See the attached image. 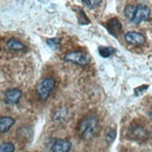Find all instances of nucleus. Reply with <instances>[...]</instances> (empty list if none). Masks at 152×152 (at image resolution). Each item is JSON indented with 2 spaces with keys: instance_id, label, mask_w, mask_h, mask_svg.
<instances>
[{
  "instance_id": "obj_18",
  "label": "nucleus",
  "mask_w": 152,
  "mask_h": 152,
  "mask_svg": "<svg viewBox=\"0 0 152 152\" xmlns=\"http://www.w3.org/2000/svg\"><path fill=\"white\" fill-rule=\"evenodd\" d=\"M114 138H115V131H110V132L108 133V135H107V141H108V142H112Z\"/></svg>"
},
{
  "instance_id": "obj_14",
  "label": "nucleus",
  "mask_w": 152,
  "mask_h": 152,
  "mask_svg": "<svg viewBox=\"0 0 152 152\" xmlns=\"http://www.w3.org/2000/svg\"><path fill=\"white\" fill-rule=\"evenodd\" d=\"M0 152H14V145L10 141L2 142L0 145Z\"/></svg>"
},
{
  "instance_id": "obj_20",
  "label": "nucleus",
  "mask_w": 152,
  "mask_h": 152,
  "mask_svg": "<svg viewBox=\"0 0 152 152\" xmlns=\"http://www.w3.org/2000/svg\"><path fill=\"white\" fill-rule=\"evenodd\" d=\"M148 116H150V118L152 119V108H151V109L148 110Z\"/></svg>"
},
{
  "instance_id": "obj_6",
  "label": "nucleus",
  "mask_w": 152,
  "mask_h": 152,
  "mask_svg": "<svg viewBox=\"0 0 152 152\" xmlns=\"http://www.w3.org/2000/svg\"><path fill=\"white\" fill-rule=\"evenodd\" d=\"M21 95H23L21 90L17 89V88H12V89H8V90L5 91V94H4V100H5V102L8 103V104H15V103H18L19 100L21 99Z\"/></svg>"
},
{
  "instance_id": "obj_11",
  "label": "nucleus",
  "mask_w": 152,
  "mask_h": 152,
  "mask_svg": "<svg viewBox=\"0 0 152 152\" xmlns=\"http://www.w3.org/2000/svg\"><path fill=\"white\" fill-rule=\"evenodd\" d=\"M7 48L10 50H13V51H23V50H25V45L21 42H19L18 39H15V38H12V39H10L7 42Z\"/></svg>"
},
{
  "instance_id": "obj_8",
  "label": "nucleus",
  "mask_w": 152,
  "mask_h": 152,
  "mask_svg": "<svg viewBox=\"0 0 152 152\" xmlns=\"http://www.w3.org/2000/svg\"><path fill=\"white\" fill-rule=\"evenodd\" d=\"M70 148H71V142L68 139H57L51 146L52 152H69Z\"/></svg>"
},
{
  "instance_id": "obj_9",
  "label": "nucleus",
  "mask_w": 152,
  "mask_h": 152,
  "mask_svg": "<svg viewBox=\"0 0 152 152\" xmlns=\"http://www.w3.org/2000/svg\"><path fill=\"white\" fill-rule=\"evenodd\" d=\"M14 125V119L11 116H1L0 118V133H6Z\"/></svg>"
},
{
  "instance_id": "obj_17",
  "label": "nucleus",
  "mask_w": 152,
  "mask_h": 152,
  "mask_svg": "<svg viewBox=\"0 0 152 152\" xmlns=\"http://www.w3.org/2000/svg\"><path fill=\"white\" fill-rule=\"evenodd\" d=\"M83 4L90 8H95L96 6L101 5V1H83Z\"/></svg>"
},
{
  "instance_id": "obj_16",
  "label": "nucleus",
  "mask_w": 152,
  "mask_h": 152,
  "mask_svg": "<svg viewBox=\"0 0 152 152\" xmlns=\"http://www.w3.org/2000/svg\"><path fill=\"white\" fill-rule=\"evenodd\" d=\"M75 11H76V12H78V13H80V15H81L80 24H89V20H88V18H87V15L84 14V12H83L80 7H76V8H75Z\"/></svg>"
},
{
  "instance_id": "obj_5",
  "label": "nucleus",
  "mask_w": 152,
  "mask_h": 152,
  "mask_svg": "<svg viewBox=\"0 0 152 152\" xmlns=\"http://www.w3.org/2000/svg\"><path fill=\"white\" fill-rule=\"evenodd\" d=\"M64 59L68 61V62H72V63L80 64V65H87L89 63V57L86 53L81 52V51H71V52H68L64 56Z\"/></svg>"
},
{
  "instance_id": "obj_2",
  "label": "nucleus",
  "mask_w": 152,
  "mask_h": 152,
  "mask_svg": "<svg viewBox=\"0 0 152 152\" xmlns=\"http://www.w3.org/2000/svg\"><path fill=\"white\" fill-rule=\"evenodd\" d=\"M55 86H56V81L52 77H46V78L40 80L39 83L37 84L38 97L40 100H46L51 95L52 90L55 89Z\"/></svg>"
},
{
  "instance_id": "obj_13",
  "label": "nucleus",
  "mask_w": 152,
  "mask_h": 152,
  "mask_svg": "<svg viewBox=\"0 0 152 152\" xmlns=\"http://www.w3.org/2000/svg\"><path fill=\"white\" fill-rule=\"evenodd\" d=\"M124 12H125V17L132 21L133 15H134V12H135V5H127L125 7V11Z\"/></svg>"
},
{
  "instance_id": "obj_19",
  "label": "nucleus",
  "mask_w": 152,
  "mask_h": 152,
  "mask_svg": "<svg viewBox=\"0 0 152 152\" xmlns=\"http://www.w3.org/2000/svg\"><path fill=\"white\" fill-rule=\"evenodd\" d=\"M147 88H148V86H147V84H145L144 87H140V88H135V89H134V93H135V95H138V94H139V91H144V90H146Z\"/></svg>"
},
{
  "instance_id": "obj_10",
  "label": "nucleus",
  "mask_w": 152,
  "mask_h": 152,
  "mask_svg": "<svg viewBox=\"0 0 152 152\" xmlns=\"http://www.w3.org/2000/svg\"><path fill=\"white\" fill-rule=\"evenodd\" d=\"M107 27H108V31L112 33V34H118L120 31H121V24L119 21V19L114 18V19H110L107 24Z\"/></svg>"
},
{
  "instance_id": "obj_7",
  "label": "nucleus",
  "mask_w": 152,
  "mask_h": 152,
  "mask_svg": "<svg viewBox=\"0 0 152 152\" xmlns=\"http://www.w3.org/2000/svg\"><path fill=\"white\" fill-rule=\"evenodd\" d=\"M124 38H125V40L128 44H132V45H142L145 43V37L141 33L134 32V31L126 32L125 36H124Z\"/></svg>"
},
{
  "instance_id": "obj_1",
  "label": "nucleus",
  "mask_w": 152,
  "mask_h": 152,
  "mask_svg": "<svg viewBox=\"0 0 152 152\" xmlns=\"http://www.w3.org/2000/svg\"><path fill=\"white\" fill-rule=\"evenodd\" d=\"M99 120L95 115H87L78 121L77 133L83 140H91L99 132Z\"/></svg>"
},
{
  "instance_id": "obj_3",
  "label": "nucleus",
  "mask_w": 152,
  "mask_h": 152,
  "mask_svg": "<svg viewBox=\"0 0 152 152\" xmlns=\"http://www.w3.org/2000/svg\"><path fill=\"white\" fill-rule=\"evenodd\" d=\"M150 18H151V10H150L148 6L142 5V4L135 5V12H134L132 23L139 24V23H141V21L150 20Z\"/></svg>"
},
{
  "instance_id": "obj_12",
  "label": "nucleus",
  "mask_w": 152,
  "mask_h": 152,
  "mask_svg": "<svg viewBox=\"0 0 152 152\" xmlns=\"http://www.w3.org/2000/svg\"><path fill=\"white\" fill-rule=\"evenodd\" d=\"M99 53H100L101 57L107 58V57H109L114 53V49L110 48V46H100L99 48Z\"/></svg>"
},
{
  "instance_id": "obj_4",
  "label": "nucleus",
  "mask_w": 152,
  "mask_h": 152,
  "mask_svg": "<svg viewBox=\"0 0 152 152\" xmlns=\"http://www.w3.org/2000/svg\"><path fill=\"white\" fill-rule=\"evenodd\" d=\"M128 135L129 138L138 140V141H145L148 138V132L146 131L145 127L139 126V125H132L128 129Z\"/></svg>"
},
{
  "instance_id": "obj_15",
  "label": "nucleus",
  "mask_w": 152,
  "mask_h": 152,
  "mask_svg": "<svg viewBox=\"0 0 152 152\" xmlns=\"http://www.w3.org/2000/svg\"><path fill=\"white\" fill-rule=\"evenodd\" d=\"M46 43H48V45H49L51 49H53V50L59 49V45H61L59 38H50V39L46 40Z\"/></svg>"
}]
</instances>
